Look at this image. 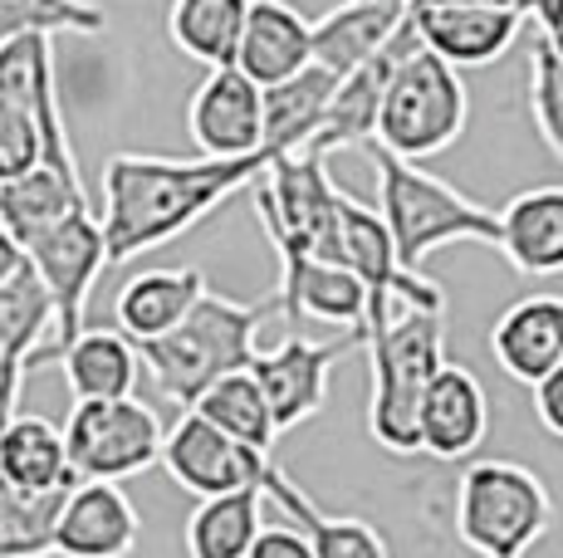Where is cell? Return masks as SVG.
Masks as SVG:
<instances>
[{"label":"cell","instance_id":"cell-32","mask_svg":"<svg viewBox=\"0 0 563 558\" xmlns=\"http://www.w3.org/2000/svg\"><path fill=\"white\" fill-rule=\"evenodd\" d=\"M69 490H15L0 480V558H54V520Z\"/></svg>","mask_w":563,"mask_h":558},{"label":"cell","instance_id":"cell-35","mask_svg":"<svg viewBox=\"0 0 563 558\" xmlns=\"http://www.w3.org/2000/svg\"><path fill=\"white\" fill-rule=\"evenodd\" d=\"M45 163V143H40V123L20 103L0 99V181H15L25 171Z\"/></svg>","mask_w":563,"mask_h":558},{"label":"cell","instance_id":"cell-34","mask_svg":"<svg viewBox=\"0 0 563 558\" xmlns=\"http://www.w3.org/2000/svg\"><path fill=\"white\" fill-rule=\"evenodd\" d=\"M529 118L549 153L563 163V59L544 40H534V59H529Z\"/></svg>","mask_w":563,"mask_h":558},{"label":"cell","instance_id":"cell-23","mask_svg":"<svg viewBox=\"0 0 563 558\" xmlns=\"http://www.w3.org/2000/svg\"><path fill=\"white\" fill-rule=\"evenodd\" d=\"M64 368L74 402H118V397H133L143 382V362L137 348L128 343L118 328H89L69 343V348L54 358Z\"/></svg>","mask_w":563,"mask_h":558},{"label":"cell","instance_id":"cell-16","mask_svg":"<svg viewBox=\"0 0 563 558\" xmlns=\"http://www.w3.org/2000/svg\"><path fill=\"white\" fill-rule=\"evenodd\" d=\"M275 255H279L275 309L289 324L313 319V324H333L339 334H363L367 289L349 265L313 260V255H299V250H275Z\"/></svg>","mask_w":563,"mask_h":558},{"label":"cell","instance_id":"cell-14","mask_svg":"<svg viewBox=\"0 0 563 558\" xmlns=\"http://www.w3.org/2000/svg\"><path fill=\"white\" fill-rule=\"evenodd\" d=\"M0 99L20 103L40 123L45 167L84 181L79 163H74V147H69V127H64V113H59V93H54V40L49 35H15L0 45Z\"/></svg>","mask_w":563,"mask_h":558},{"label":"cell","instance_id":"cell-39","mask_svg":"<svg viewBox=\"0 0 563 558\" xmlns=\"http://www.w3.org/2000/svg\"><path fill=\"white\" fill-rule=\"evenodd\" d=\"M421 5H475V10H510V15L534 20L539 0H421Z\"/></svg>","mask_w":563,"mask_h":558},{"label":"cell","instance_id":"cell-22","mask_svg":"<svg viewBox=\"0 0 563 558\" xmlns=\"http://www.w3.org/2000/svg\"><path fill=\"white\" fill-rule=\"evenodd\" d=\"M500 255L519 275H563V187H529L500 211Z\"/></svg>","mask_w":563,"mask_h":558},{"label":"cell","instance_id":"cell-27","mask_svg":"<svg viewBox=\"0 0 563 558\" xmlns=\"http://www.w3.org/2000/svg\"><path fill=\"white\" fill-rule=\"evenodd\" d=\"M0 480L15 490H59L74 486L69 460H64V436L45 416H10L0 426Z\"/></svg>","mask_w":563,"mask_h":558},{"label":"cell","instance_id":"cell-3","mask_svg":"<svg viewBox=\"0 0 563 558\" xmlns=\"http://www.w3.org/2000/svg\"><path fill=\"white\" fill-rule=\"evenodd\" d=\"M265 314H279L275 294L269 299H231V294L206 289L177 328H167L162 338L133 343L137 362H143L153 388L167 397L177 412H191V402H197L211 382L251 368V358L260 348L255 328L265 324Z\"/></svg>","mask_w":563,"mask_h":558},{"label":"cell","instance_id":"cell-19","mask_svg":"<svg viewBox=\"0 0 563 558\" xmlns=\"http://www.w3.org/2000/svg\"><path fill=\"white\" fill-rule=\"evenodd\" d=\"M402 20H407V10L387 5V0H343L329 15L309 20V64H319L333 79H343L363 59H373L397 35Z\"/></svg>","mask_w":563,"mask_h":558},{"label":"cell","instance_id":"cell-17","mask_svg":"<svg viewBox=\"0 0 563 558\" xmlns=\"http://www.w3.org/2000/svg\"><path fill=\"white\" fill-rule=\"evenodd\" d=\"M411 45H417V35H411V25L402 20V25H397V35L387 40L373 59H363L353 74H343L339 89H333V99H329V113H323L319 133L309 137L305 153L329 157V153H343V147L373 143V127H377V109H383L387 79H393L397 59H402Z\"/></svg>","mask_w":563,"mask_h":558},{"label":"cell","instance_id":"cell-15","mask_svg":"<svg viewBox=\"0 0 563 558\" xmlns=\"http://www.w3.org/2000/svg\"><path fill=\"white\" fill-rule=\"evenodd\" d=\"M137 520L133 500L108 480H79L64 495V510L54 520V558H128L137 549Z\"/></svg>","mask_w":563,"mask_h":558},{"label":"cell","instance_id":"cell-18","mask_svg":"<svg viewBox=\"0 0 563 558\" xmlns=\"http://www.w3.org/2000/svg\"><path fill=\"white\" fill-rule=\"evenodd\" d=\"M490 358L519 388H534L563 362V294L515 299L490 328Z\"/></svg>","mask_w":563,"mask_h":558},{"label":"cell","instance_id":"cell-31","mask_svg":"<svg viewBox=\"0 0 563 558\" xmlns=\"http://www.w3.org/2000/svg\"><path fill=\"white\" fill-rule=\"evenodd\" d=\"M191 412L206 416V422L216 426V432H225L231 442L251 446V450H275L279 432H275V416H269V402L265 392H260V382L251 372H231V378L211 382L197 402H191Z\"/></svg>","mask_w":563,"mask_h":558},{"label":"cell","instance_id":"cell-2","mask_svg":"<svg viewBox=\"0 0 563 558\" xmlns=\"http://www.w3.org/2000/svg\"><path fill=\"white\" fill-rule=\"evenodd\" d=\"M363 348L373 362L367 436L393 456H417V406L446 362V314L367 299Z\"/></svg>","mask_w":563,"mask_h":558},{"label":"cell","instance_id":"cell-4","mask_svg":"<svg viewBox=\"0 0 563 558\" xmlns=\"http://www.w3.org/2000/svg\"><path fill=\"white\" fill-rule=\"evenodd\" d=\"M358 153L377 171V216H383L387 235H393V250L402 270H421V260L431 250L456 241L500 250V211L471 201L451 181L431 177L427 167L383 153L377 143H363Z\"/></svg>","mask_w":563,"mask_h":558},{"label":"cell","instance_id":"cell-24","mask_svg":"<svg viewBox=\"0 0 563 558\" xmlns=\"http://www.w3.org/2000/svg\"><path fill=\"white\" fill-rule=\"evenodd\" d=\"M260 495L269 504H279V510L295 520V529L309 539L313 558H387V539L383 529H373L367 520H349V514H323L319 504L309 500L305 486H295V480L285 476V470H269L265 486H260Z\"/></svg>","mask_w":563,"mask_h":558},{"label":"cell","instance_id":"cell-36","mask_svg":"<svg viewBox=\"0 0 563 558\" xmlns=\"http://www.w3.org/2000/svg\"><path fill=\"white\" fill-rule=\"evenodd\" d=\"M245 558H313V549L295 524H269V529L255 534V544Z\"/></svg>","mask_w":563,"mask_h":558},{"label":"cell","instance_id":"cell-29","mask_svg":"<svg viewBox=\"0 0 563 558\" xmlns=\"http://www.w3.org/2000/svg\"><path fill=\"white\" fill-rule=\"evenodd\" d=\"M49 334H54V304L25 260L0 284V353L30 372L35 362H45Z\"/></svg>","mask_w":563,"mask_h":558},{"label":"cell","instance_id":"cell-28","mask_svg":"<svg viewBox=\"0 0 563 558\" xmlns=\"http://www.w3.org/2000/svg\"><path fill=\"white\" fill-rule=\"evenodd\" d=\"M245 10H251V0H172L167 35L187 59L206 64V69H225V64H235Z\"/></svg>","mask_w":563,"mask_h":558},{"label":"cell","instance_id":"cell-21","mask_svg":"<svg viewBox=\"0 0 563 558\" xmlns=\"http://www.w3.org/2000/svg\"><path fill=\"white\" fill-rule=\"evenodd\" d=\"M206 294V275L191 265H157V270H137L118 289L113 314H118V334L128 343H147L162 338L167 328H177L191 314V304Z\"/></svg>","mask_w":563,"mask_h":558},{"label":"cell","instance_id":"cell-20","mask_svg":"<svg viewBox=\"0 0 563 558\" xmlns=\"http://www.w3.org/2000/svg\"><path fill=\"white\" fill-rule=\"evenodd\" d=\"M309 64V20L285 0H251L235 45V69L260 89H275Z\"/></svg>","mask_w":563,"mask_h":558},{"label":"cell","instance_id":"cell-8","mask_svg":"<svg viewBox=\"0 0 563 558\" xmlns=\"http://www.w3.org/2000/svg\"><path fill=\"white\" fill-rule=\"evenodd\" d=\"M30 270L40 275L49 304H54V334L45 348V362H54L74 338L84 334V309H89V294L99 284V275L108 270L103 255V231L93 211H74L59 225H49L45 235L25 245Z\"/></svg>","mask_w":563,"mask_h":558},{"label":"cell","instance_id":"cell-12","mask_svg":"<svg viewBox=\"0 0 563 558\" xmlns=\"http://www.w3.org/2000/svg\"><path fill=\"white\" fill-rule=\"evenodd\" d=\"M407 25L427 55H437L451 69H485L515 49L525 15L510 10H475V5H407Z\"/></svg>","mask_w":563,"mask_h":558},{"label":"cell","instance_id":"cell-11","mask_svg":"<svg viewBox=\"0 0 563 558\" xmlns=\"http://www.w3.org/2000/svg\"><path fill=\"white\" fill-rule=\"evenodd\" d=\"M187 133L201 157H255L265 147V103L260 83L245 79L235 64L206 69L187 103Z\"/></svg>","mask_w":563,"mask_h":558},{"label":"cell","instance_id":"cell-26","mask_svg":"<svg viewBox=\"0 0 563 558\" xmlns=\"http://www.w3.org/2000/svg\"><path fill=\"white\" fill-rule=\"evenodd\" d=\"M339 89L329 69L319 64H305L299 74H289L275 89H260V103H265V147L269 153H299L309 147V137L319 133L323 113H329V99Z\"/></svg>","mask_w":563,"mask_h":558},{"label":"cell","instance_id":"cell-6","mask_svg":"<svg viewBox=\"0 0 563 558\" xmlns=\"http://www.w3.org/2000/svg\"><path fill=\"white\" fill-rule=\"evenodd\" d=\"M465 123H471V93H465L461 74L437 55H427L421 45H411L387 79L373 143L421 167L427 157L446 153L465 133Z\"/></svg>","mask_w":563,"mask_h":558},{"label":"cell","instance_id":"cell-10","mask_svg":"<svg viewBox=\"0 0 563 558\" xmlns=\"http://www.w3.org/2000/svg\"><path fill=\"white\" fill-rule=\"evenodd\" d=\"M157 466L167 470L187 495L211 500V495H235V490H260L265 476L275 470V460H269L265 450L231 442V436L216 432L206 416L181 412L177 422L162 432Z\"/></svg>","mask_w":563,"mask_h":558},{"label":"cell","instance_id":"cell-1","mask_svg":"<svg viewBox=\"0 0 563 558\" xmlns=\"http://www.w3.org/2000/svg\"><path fill=\"white\" fill-rule=\"evenodd\" d=\"M275 163V153L255 157H153V153H118L103 167V255L108 265H128L137 255H153L167 241L187 235L197 221L211 216L235 191H251V181Z\"/></svg>","mask_w":563,"mask_h":558},{"label":"cell","instance_id":"cell-7","mask_svg":"<svg viewBox=\"0 0 563 558\" xmlns=\"http://www.w3.org/2000/svg\"><path fill=\"white\" fill-rule=\"evenodd\" d=\"M64 460L74 486L79 480H133L157 466L162 456V416L137 397L118 402H74L64 416Z\"/></svg>","mask_w":563,"mask_h":558},{"label":"cell","instance_id":"cell-40","mask_svg":"<svg viewBox=\"0 0 563 558\" xmlns=\"http://www.w3.org/2000/svg\"><path fill=\"white\" fill-rule=\"evenodd\" d=\"M20 265H25V250H20V245H15V241H10V235H5V231H0V284H5V279H10V275H15V270H20Z\"/></svg>","mask_w":563,"mask_h":558},{"label":"cell","instance_id":"cell-9","mask_svg":"<svg viewBox=\"0 0 563 558\" xmlns=\"http://www.w3.org/2000/svg\"><path fill=\"white\" fill-rule=\"evenodd\" d=\"M358 348H363V334H339L329 343H313L305 334H285L275 348H255V358H251L245 372H251V378L260 382V392H265L279 436L323 412L333 362H343Z\"/></svg>","mask_w":563,"mask_h":558},{"label":"cell","instance_id":"cell-5","mask_svg":"<svg viewBox=\"0 0 563 558\" xmlns=\"http://www.w3.org/2000/svg\"><path fill=\"white\" fill-rule=\"evenodd\" d=\"M554 524L544 476L519 460H465L456 480V539L481 558H525Z\"/></svg>","mask_w":563,"mask_h":558},{"label":"cell","instance_id":"cell-33","mask_svg":"<svg viewBox=\"0 0 563 558\" xmlns=\"http://www.w3.org/2000/svg\"><path fill=\"white\" fill-rule=\"evenodd\" d=\"M103 35L108 15L89 0H0V45L15 35Z\"/></svg>","mask_w":563,"mask_h":558},{"label":"cell","instance_id":"cell-30","mask_svg":"<svg viewBox=\"0 0 563 558\" xmlns=\"http://www.w3.org/2000/svg\"><path fill=\"white\" fill-rule=\"evenodd\" d=\"M265 495L260 490H235V495L197 500L187 520V558H245L255 544Z\"/></svg>","mask_w":563,"mask_h":558},{"label":"cell","instance_id":"cell-13","mask_svg":"<svg viewBox=\"0 0 563 558\" xmlns=\"http://www.w3.org/2000/svg\"><path fill=\"white\" fill-rule=\"evenodd\" d=\"M490 436V397L481 378L461 362H441L417 406V456L471 460Z\"/></svg>","mask_w":563,"mask_h":558},{"label":"cell","instance_id":"cell-25","mask_svg":"<svg viewBox=\"0 0 563 558\" xmlns=\"http://www.w3.org/2000/svg\"><path fill=\"white\" fill-rule=\"evenodd\" d=\"M74 211H89L84 181L64 177V171H54L45 163L15 181H0V231H5L20 250H25L35 235H45L49 225L74 216Z\"/></svg>","mask_w":563,"mask_h":558},{"label":"cell","instance_id":"cell-41","mask_svg":"<svg viewBox=\"0 0 563 558\" xmlns=\"http://www.w3.org/2000/svg\"><path fill=\"white\" fill-rule=\"evenodd\" d=\"M387 5H397V10H407V5H411V0H387Z\"/></svg>","mask_w":563,"mask_h":558},{"label":"cell","instance_id":"cell-38","mask_svg":"<svg viewBox=\"0 0 563 558\" xmlns=\"http://www.w3.org/2000/svg\"><path fill=\"white\" fill-rule=\"evenodd\" d=\"M534 25H539V40H544V45L563 59V0H539Z\"/></svg>","mask_w":563,"mask_h":558},{"label":"cell","instance_id":"cell-37","mask_svg":"<svg viewBox=\"0 0 563 558\" xmlns=\"http://www.w3.org/2000/svg\"><path fill=\"white\" fill-rule=\"evenodd\" d=\"M534 416H539V426H544L549 436H559L563 442V362L554 372H549L544 382H534Z\"/></svg>","mask_w":563,"mask_h":558}]
</instances>
